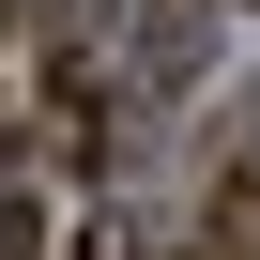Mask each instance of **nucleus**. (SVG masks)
I'll return each instance as SVG.
<instances>
[{"instance_id":"f257e3e1","label":"nucleus","mask_w":260,"mask_h":260,"mask_svg":"<svg viewBox=\"0 0 260 260\" xmlns=\"http://www.w3.org/2000/svg\"><path fill=\"white\" fill-rule=\"evenodd\" d=\"M199 260H260V184H230V199H214V245H199Z\"/></svg>"}]
</instances>
